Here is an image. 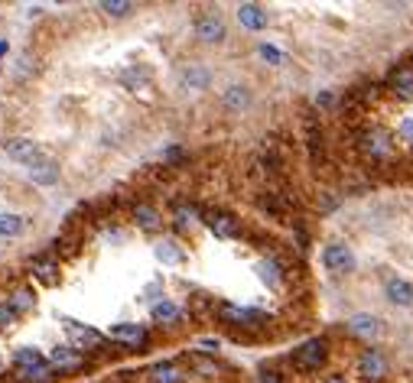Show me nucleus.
Masks as SVG:
<instances>
[{"mask_svg":"<svg viewBox=\"0 0 413 383\" xmlns=\"http://www.w3.org/2000/svg\"><path fill=\"white\" fill-rule=\"evenodd\" d=\"M218 318L225 322L228 328H241V331H257L263 328L270 318L257 312V308H241V306H231V302H222L218 306Z\"/></svg>","mask_w":413,"mask_h":383,"instance_id":"obj_2","label":"nucleus"},{"mask_svg":"<svg viewBox=\"0 0 413 383\" xmlns=\"http://www.w3.org/2000/svg\"><path fill=\"white\" fill-rule=\"evenodd\" d=\"M29 273H33L39 283H46V286H56L59 276H62V273H59V263L52 260V257H33V260H29Z\"/></svg>","mask_w":413,"mask_h":383,"instance_id":"obj_15","label":"nucleus"},{"mask_svg":"<svg viewBox=\"0 0 413 383\" xmlns=\"http://www.w3.org/2000/svg\"><path fill=\"white\" fill-rule=\"evenodd\" d=\"M150 383H186V367L179 364V361H160V364L150 367Z\"/></svg>","mask_w":413,"mask_h":383,"instance_id":"obj_13","label":"nucleus"},{"mask_svg":"<svg viewBox=\"0 0 413 383\" xmlns=\"http://www.w3.org/2000/svg\"><path fill=\"white\" fill-rule=\"evenodd\" d=\"M13 380L17 383H56L59 374L49 367V361H43V364H33V367H17Z\"/></svg>","mask_w":413,"mask_h":383,"instance_id":"obj_14","label":"nucleus"},{"mask_svg":"<svg viewBox=\"0 0 413 383\" xmlns=\"http://www.w3.org/2000/svg\"><path fill=\"white\" fill-rule=\"evenodd\" d=\"M157 257H160L166 266H179V263H186V250H182L176 241H160V243H157Z\"/></svg>","mask_w":413,"mask_h":383,"instance_id":"obj_22","label":"nucleus"},{"mask_svg":"<svg viewBox=\"0 0 413 383\" xmlns=\"http://www.w3.org/2000/svg\"><path fill=\"white\" fill-rule=\"evenodd\" d=\"M222 104H225L228 111H245L247 104H251V91H247L245 84H231V88H225V94H222Z\"/></svg>","mask_w":413,"mask_h":383,"instance_id":"obj_20","label":"nucleus"},{"mask_svg":"<svg viewBox=\"0 0 413 383\" xmlns=\"http://www.w3.org/2000/svg\"><path fill=\"white\" fill-rule=\"evenodd\" d=\"M0 56H7V39H0Z\"/></svg>","mask_w":413,"mask_h":383,"instance_id":"obj_39","label":"nucleus"},{"mask_svg":"<svg viewBox=\"0 0 413 383\" xmlns=\"http://www.w3.org/2000/svg\"><path fill=\"white\" fill-rule=\"evenodd\" d=\"M0 361H3V354H0Z\"/></svg>","mask_w":413,"mask_h":383,"instance_id":"obj_40","label":"nucleus"},{"mask_svg":"<svg viewBox=\"0 0 413 383\" xmlns=\"http://www.w3.org/2000/svg\"><path fill=\"white\" fill-rule=\"evenodd\" d=\"M192 370L202 374V377H218V364L215 361H208V357H202V354H192Z\"/></svg>","mask_w":413,"mask_h":383,"instance_id":"obj_31","label":"nucleus"},{"mask_svg":"<svg viewBox=\"0 0 413 383\" xmlns=\"http://www.w3.org/2000/svg\"><path fill=\"white\" fill-rule=\"evenodd\" d=\"M358 374H361V380L368 383H377L387 377V357L377 351V347H368V351H361V357H358Z\"/></svg>","mask_w":413,"mask_h":383,"instance_id":"obj_9","label":"nucleus"},{"mask_svg":"<svg viewBox=\"0 0 413 383\" xmlns=\"http://www.w3.org/2000/svg\"><path fill=\"white\" fill-rule=\"evenodd\" d=\"M133 221H137L143 231H160L163 227L160 211H157L153 205H147V202H137V205H133Z\"/></svg>","mask_w":413,"mask_h":383,"instance_id":"obj_18","label":"nucleus"},{"mask_svg":"<svg viewBox=\"0 0 413 383\" xmlns=\"http://www.w3.org/2000/svg\"><path fill=\"white\" fill-rule=\"evenodd\" d=\"M257 52H261V59H263V62H270V66H283V62H287V56H283L280 49H273L270 43H261Z\"/></svg>","mask_w":413,"mask_h":383,"instance_id":"obj_32","label":"nucleus"},{"mask_svg":"<svg viewBox=\"0 0 413 383\" xmlns=\"http://www.w3.org/2000/svg\"><path fill=\"white\" fill-rule=\"evenodd\" d=\"M202 221H205L218 237H238V234H241V221H238L231 211H222V208H208V211H202Z\"/></svg>","mask_w":413,"mask_h":383,"instance_id":"obj_10","label":"nucleus"},{"mask_svg":"<svg viewBox=\"0 0 413 383\" xmlns=\"http://www.w3.org/2000/svg\"><path fill=\"white\" fill-rule=\"evenodd\" d=\"M66 331H68L72 347L82 351V354H85V351H101V347H108V335L94 331V328H82V325H75V322H68Z\"/></svg>","mask_w":413,"mask_h":383,"instance_id":"obj_7","label":"nucleus"},{"mask_svg":"<svg viewBox=\"0 0 413 383\" xmlns=\"http://www.w3.org/2000/svg\"><path fill=\"white\" fill-rule=\"evenodd\" d=\"M348 331H352V335H358V338H375L377 331H381V322H377L375 315L361 312V315L348 318Z\"/></svg>","mask_w":413,"mask_h":383,"instance_id":"obj_19","label":"nucleus"},{"mask_svg":"<svg viewBox=\"0 0 413 383\" xmlns=\"http://www.w3.org/2000/svg\"><path fill=\"white\" fill-rule=\"evenodd\" d=\"M153 322H163V325H173V322H179V308L173 306V302H157L153 306Z\"/></svg>","mask_w":413,"mask_h":383,"instance_id":"obj_28","label":"nucleus"},{"mask_svg":"<svg viewBox=\"0 0 413 383\" xmlns=\"http://www.w3.org/2000/svg\"><path fill=\"white\" fill-rule=\"evenodd\" d=\"M361 150L368 153L371 159H387L394 153V143H391V133L387 130H365L361 133Z\"/></svg>","mask_w":413,"mask_h":383,"instance_id":"obj_11","label":"nucleus"},{"mask_svg":"<svg viewBox=\"0 0 413 383\" xmlns=\"http://www.w3.org/2000/svg\"><path fill=\"white\" fill-rule=\"evenodd\" d=\"M108 341L117 347H147L150 345V331L143 325H131V322H121L108 331Z\"/></svg>","mask_w":413,"mask_h":383,"instance_id":"obj_5","label":"nucleus"},{"mask_svg":"<svg viewBox=\"0 0 413 383\" xmlns=\"http://www.w3.org/2000/svg\"><path fill=\"white\" fill-rule=\"evenodd\" d=\"M98 10H104L108 17H127V13H133V3L131 0H101Z\"/></svg>","mask_w":413,"mask_h":383,"instance_id":"obj_30","label":"nucleus"},{"mask_svg":"<svg viewBox=\"0 0 413 383\" xmlns=\"http://www.w3.org/2000/svg\"><path fill=\"white\" fill-rule=\"evenodd\" d=\"M326 361H329V341L326 338H310L293 351V367L300 374H316Z\"/></svg>","mask_w":413,"mask_h":383,"instance_id":"obj_1","label":"nucleus"},{"mask_svg":"<svg viewBox=\"0 0 413 383\" xmlns=\"http://www.w3.org/2000/svg\"><path fill=\"white\" fill-rule=\"evenodd\" d=\"M225 20L218 17V13H202L196 20V39L198 43H205V46H218V43H225Z\"/></svg>","mask_w":413,"mask_h":383,"instance_id":"obj_8","label":"nucleus"},{"mask_svg":"<svg viewBox=\"0 0 413 383\" xmlns=\"http://www.w3.org/2000/svg\"><path fill=\"white\" fill-rule=\"evenodd\" d=\"M23 218L20 215H0V237H20L23 234Z\"/></svg>","mask_w":413,"mask_h":383,"instance_id":"obj_29","label":"nucleus"},{"mask_svg":"<svg viewBox=\"0 0 413 383\" xmlns=\"http://www.w3.org/2000/svg\"><path fill=\"white\" fill-rule=\"evenodd\" d=\"M238 20H241V27L245 29H254V33H257V29H263L267 27V10L261 7V3H241V7H238Z\"/></svg>","mask_w":413,"mask_h":383,"instance_id":"obj_17","label":"nucleus"},{"mask_svg":"<svg viewBox=\"0 0 413 383\" xmlns=\"http://www.w3.org/2000/svg\"><path fill=\"white\" fill-rule=\"evenodd\" d=\"M13 322H17V308L10 306H0V331H10L13 328Z\"/></svg>","mask_w":413,"mask_h":383,"instance_id":"obj_34","label":"nucleus"},{"mask_svg":"<svg viewBox=\"0 0 413 383\" xmlns=\"http://www.w3.org/2000/svg\"><path fill=\"white\" fill-rule=\"evenodd\" d=\"M29 179H33L36 186H56L59 182V163H52V159L39 163V166L29 169Z\"/></svg>","mask_w":413,"mask_h":383,"instance_id":"obj_21","label":"nucleus"},{"mask_svg":"<svg viewBox=\"0 0 413 383\" xmlns=\"http://www.w3.org/2000/svg\"><path fill=\"white\" fill-rule=\"evenodd\" d=\"M3 150H7L10 159H17V163H23V166H39V163H46V153H43V147L33 140H27V137H13V140L3 143Z\"/></svg>","mask_w":413,"mask_h":383,"instance_id":"obj_4","label":"nucleus"},{"mask_svg":"<svg viewBox=\"0 0 413 383\" xmlns=\"http://www.w3.org/2000/svg\"><path fill=\"white\" fill-rule=\"evenodd\" d=\"M322 383H348V380H345V377H338V374H332V377H326Z\"/></svg>","mask_w":413,"mask_h":383,"instance_id":"obj_38","label":"nucleus"},{"mask_svg":"<svg viewBox=\"0 0 413 383\" xmlns=\"http://www.w3.org/2000/svg\"><path fill=\"white\" fill-rule=\"evenodd\" d=\"M179 84L189 88V91H205L208 84H212V72H208L205 66H198V62L182 66V72H179Z\"/></svg>","mask_w":413,"mask_h":383,"instance_id":"obj_12","label":"nucleus"},{"mask_svg":"<svg viewBox=\"0 0 413 383\" xmlns=\"http://www.w3.org/2000/svg\"><path fill=\"white\" fill-rule=\"evenodd\" d=\"M322 266H326L329 273H335V276H348V273L355 270V253H352L348 243L335 241L322 250Z\"/></svg>","mask_w":413,"mask_h":383,"instance_id":"obj_3","label":"nucleus"},{"mask_svg":"<svg viewBox=\"0 0 413 383\" xmlns=\"http://www.w3.org/2000/svg\"><path fill=\"white\" fill-rule=\"evenodd\" d=\"M196 221H202V211H198L196 205H179L176 208V227H179V231L192 227Z\"/></svg>","mask_w":413,"mask_h":383,"instance_id":"obj_27","label":"nucleus"},{"mask_svg":"<svg viewBox=\"0 0 413 383\" xmlns=\"http://www.w3.org/2000/svg\"><path fill=\"white\" fill-rule=\"evenodd\" d=\"M257 273H261V280L267 283V286H280L283 283V266H280V260H261L257 263Z\"/></svg>","mask_w":413,"mask_h":383,"instance_id":"obj_24","label":"nucleus"},{"mask_svg":"<svg viewBox=\"0 0 413 383\" xmlns=\"http://www.w3.org/2000/svg\"><path fill=\"white\" fill-rule=\"evenodd\" d=\"M400 137H404V140L413 147V121H404V123H400Z\"/></svg>","mask_w":413,"mask_h":383,"instance_id":"obj_35","label":"nucleus"},{"mask_svg":"<svg viewBox=\"0 0 413 383\" xmlns=\"http://www.w3.org/2000/svg\"><path fill=\"white\" fill-rule=\"evenodd\" d=\"M384 296L394 306H413V286L407 280H400V276H391L384 283Z\"/></svg>","mask_w":413,"mask_h":383,"instance_id":"obj_16","label":"nucleus"},{"mask_svg":"<svg viewBox=\"0 0 413 383\" xmlns=\"http://www.w3.org/2000/svg\"><path fill=\"white\" fill-rule=\"evenodd\" d=\"M10 306L17 308V312H29V308L36 306V292L29 290V286H20V290H13V296H10Z\"/></svg>","mask_w":413,"mask_h":383,"instance_id":"obj_26","label":"nucleus"},{"mask_svg":"<svg viewBox=\"0 0 413 383\" xmlns=\"http://www.w3.org/2000/svg\"><path fill=\"white\" fill-rule=\"evenodd\" d=\"M121 82L131 88V91H140V88H147L150 84V72L143 66H137V68H127V72H121Z\"/></svg>","mask_w":413,"mask_h":383,"instance_id":"obj_25","label":"nucleus"},{"mask_svg":"<svg viewBox=\"0 0 413 383\" xmlns=\"http://www.w3.org/2000/svg\"><path fill=\"white\" fill-rule=\"evenodd\" d=\"M46 357L39 354V351H33V347H23V351H17V367H33V364H43Z\"/></svg>","mask_w":413,"mask_h":383,"instance_id":"obj_33","label":"nucleus"},{"mask_svg":"<svg viewBox=\"0 0 413 383\" xmlns=\"http://www.w3.org/2000/svg\"><path fill=\"white\" fill-rule=\"evenodd\" d=\"M49 367H52L59 377L82 374L85 367H88V357H85L82 351H75V347H56V351H52V357H49Z\"/></svg>","mask_w":413,"mask_h":383,"instance_id":"obj_6","label":"nucleus"},{"mask_svg":"<svg viewBox=\"0 0 413 383\" xmlns=\"http://www.w3.org/2000/svg\"><path fill=\"white\" fill-rule=\"evenodd\" d=\"M261 383H280V374L277 370H261Z\"/></svg>","mask_w":413,"mask_h":383,"instance_id":"obj_36","label":"nucleus"},{"mask_svg":"<svg viewBox=\"0 0 413 383\" xmlns=\"http://www.w3.org/2000/svg\"><path fill=\"white\" fill-rule=\"evenodd\" d=\"M319 104L322 107H332V104H335V94H319Z\"/></svg>","mask_w":413,"mask_h":383,"instance_id":"obj_37","label":"nucleus"},{"mask_svg":"<svg viewBox=\"0 0 413 383\" xmlns=\"http://www.w3.org/2000/svg\"><path fill=\"white\" fill-rule=\"evenodd\" d=\"M391 88H394L397 98H413V68L410 66L397 68L394 75H391Z\"/></svg>","mask_w":413,"mask_h":383,"instance_id":"obj_23","label":"nucleus"}]
</instances>
